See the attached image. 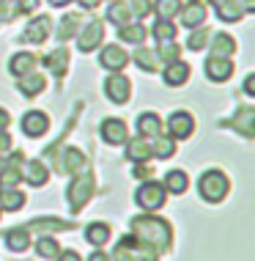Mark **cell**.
Segmentation results:
<instances>
[{
    "mask_svg": "<svg viewBox=\"0 0 255 261\" xmlns=\"http://www.w3.org/2000/svg\"><path fill=\"white\" fill-rule=\"evenodd\" d=\"M88 261H112V258H110L104 250H94V253H91V258H88Z\"/></svg>",
    "mask_w": 255,
    "mask_h": 261,
    "instance_id": "49",
    "label": "cell"
},
{
    "mask_svg": "<svg viewBox=\"0 0 255 261\" xmlns=\"http://www.w3.org/2000/svg\"><path fill=\"white\" fill-rule=\"evenodd\" d=\"M22 179L31 181L33 187H44L47 185V165L41 160H25L22 165Z\"/></svg>",
    "mask_w": 255,
    "mask_h": 261,
    "instance_id": "17",
    "label": "cell"
},
{
    "mask_svg": "<svg viewBox=\"0 0 255 261\" xmlns=\"http://www.w3.org/2000/svg\"><path fill=\"white\" fill-rule=\"evenodd\" d=\"M134 61H137V66L143 69V72H157L159 69V55L154 50H146V47H140V50L134 53Z\"/></svg>",
    "mask_w": 255,
    "mask_h": 261,
    "instance_id": "35",
    "label": "cell"
},
{
    "mask_svg": "<svg viewBox=\"0 0 255 261\" xmlns=\"http://www.w3.org/2000/svg\"><path fill=\"white\" fill-rule=\"evenodd\" d=\"M36 253L41 258H55L61 253V245H58V239H52V237H41L36 239Z\"/></svg>",
    "mask_w": 255,
    "mask_h": 261,
    "instance_id": "37",
    "label": "cell"
},
{
    "mask_svg": "<svg viewBox=\"0 0 255 261\" xmlns=\"http://www.w3.org/2000/svg\"><path fill=\"white\" fill-rule=\"evenodd\" d=\"M159 61H165V63H173V61H179V55H181V47L179 44H173V41H165V44H159Z\"/></svg>",
    "mask_w": 255,
    "mask_h": 261,
    "instance_id": "40",
    "label": "cell"
},
{
    "mask_svg": "<svg viewBox=\"0 0 255 261\" xmlns=\"http://www.w3.org/2000/svg\"><path fill=\"white\" fill-rule=\"evenodd\" d=\"M99 3H102V0H80V6H82V9H96Z\"/></svg>",
    "mask_w": 255,
    "mask_h": 261,
    "instance_id": "51",
    "label": "cell"
},
{
    "mask_svg": "<svg viewBox=\"0 0 255 261\" xmlns=\"http://www.w3.org/2000/svg\"><path fill=\"white\" fill-rule=\"evenodd\" d=\"M129 17H132L129 3H118V0H116V3H110V9H107V19H110L112 25L121 28V25L129 22Z\"/></svg>",
    "mask_w": 255,
    "mask_h": 261,
    "instance_id": "34",
    "label": "cell"
},
{
    "mask_svg": "<svg viewBox=\"0 0 255 261\" xmlns=\"http://www.w3.org/2000/svg\"><path fill=\"white\" fill-rule=\"evenodd\" d=\"M126 157L132 162H148L151 160V146H148L146 138H132L126 140Z\"/></svg>",
    "mask_w": 255,
    "mask_h": 261,
    "instance_id": "23",
    "label": "cell"
},
{
    "mask_svg": "<svg viewBox=\"0 0 255 261\" xmlns=\"http://www.w3.org/2000/svg\"><path fill=\"white\" fill-rule=\"evenodd\" d=\"M225 126H233L244 138H255V108H239V113H233V118H228Z\"/></svg>",
    "mask_w": 255,
    "mask_h": 261,
    "instance_id": "12",
    "label": "cell"
},
{
    "mask_svg": "<svg viewBox=\"0 0 255 261\" xmlns=\"http://www.w3.org/2000/svg\"><path fill=\"white\" fill-rule=\"evenodd\" d=\"M19 17V9L14 0H0V22H14Z\"/></svg>",
    "mask_w": 255,
    "mask_h": 261,
    "instance_id": "41",
    "label": "cell"
},
{
    "mask_svg": "<svg viewBox=\"0 0 255 261\" xmlns=\"http://www.w3.org/2000/svg\"><path fill=\"white\" fill-rule=\"evenodd\" d=\"M3 168H6V157H0V171H3Z\"/></svg>",
    "mask_w": 255,
    "mask_h": 261,
    "instance_id": "53",
    "label": "cell"
},
{
    "mask_svg": "<svg viewBox=\"0 0 255 261\" xmlns=\"http://www.w3.org/2000/svg\"><path fill=\"white\" fill-rule=\"evenodd\" d=\"M132 173H134V179H143V181H148V179H151V173H154V168L148 165V162H134Z\"/></svg>",
    "mask_w": 255,
    "mask_h": 261,
    "instance_id": "42",
    "label": "cell"
},
{
    "mask_svg": "<svg viewBox=\"0 0 255 261\" xmlns=\"http://www.w3.org/2000/svg\"><path fill=\"white\" fill-rule=\"evenodd\" d=\"M179 14H181V22L187 25V31L201 28L203 22H206V6L203 3H189V6H184Z\"/></svg>",
    "mask_w": 255,
    "mask_h": 261,
    "instance_id": "18",
    "label": "cell"
},
{
    "mask_svg": "<svg viewBox=\"0 0 255 261\" xmlns=\"http://www.w3.org/2000/svg\"><path fill=\"white\" fill-rule=\"evenodd\" d=\"M11 151V135H6V132H0V154Z\"/></svg>",
    "mask_w": 255,
    "mask_h": 261,
    "instance_id": "47",
    "label": "cell"
},
{
    "mask_svg": "<svg viewBox=\"0 0 255 261\" xmlns=\"http://www.w3.org/2000/svg\"><path fill=\"white\" fill-rule=\"evenodd\" d=\"M44 66L52 72L55 77H63L66 74V69H69V53H66V47H58V50H52L44 58Z\"/></svg>",
    "mask_w": 255,
    "mask_h": 261,
    "instance_id": "21",
    "label": "cell"
},
{
    "mask_svg": "<svg viewBox=\"0 0 255 261\" xmlns=\"http://www.w3.org/2000/svg\"><path fill=\"white\" fill-rule=\"evenodd\" d=\"M6 245H9V250H25L27 245H31V231H27V225H17V228L6 231Z\"/></svg>",
    "mask_w": 255,
    "mask_h": 261,
    "instance_id": "27",
    "label": "cell"
},
{
    "mask_svg": "<svg viewBox=\"0 0 255 261\" xmlns=\"http://www.w3.org/2000/svg\"><path fill=\"white\" fill-rule=\"evenodd\" d=\"M14 3H17L19 14H31V11H36V6L41 3V0H14Z\"/></svg>",
    "mask_w": 255,
    "mask_h": 261,
    "instance_id": "44",
    "label": "cell"
},
{
    "mask_svg": "<svg viewBox=\"0 0 255 261\" xmlns=\"http://www.w3.org/2000/svg\"><path fill=\"white\" fill-rule=\"evenodd\" d=\"M146 25H121L118 28V39H124V41H129V44H140V41H146Z\"/></svg>",
    "mask_w": 255,
    "mask_h": 261,
    "instance_id": "33",
    "label": "cell"
},
{
    "mask_svg": "<svg viewBox=\"0 0 255 261\" xmlns=\"http://www.w3.org/2000/svg\"><path fill=\"white\" fill-rule=\"evenodd\" d=\"M55 258H58V261H82L80 253H74V250H63V253H58Z\"/></svg>",
    "mask_w": 255,
    "mask_h": 261,
    "instance_id": "45",
    "label": "cell"
},
{
    "mask_svg": "<svg viewBox=\"0 0 255 261\" xmlns=\"http://www.w3.org/2000/svg\"><path fill=\"white\" fill-rule=\"evenodd\" d=\"M129 9L134 17H148L151 14V0H134V3H129Z\"/></svg>",
    "mask_w": 255,
    "mask_h": 261,
    "instance_id": "43",
    "label": "cell"
},
{
    "mask_svg": "<svg viewBox=\"0 0 255 261\" xmlns=\"http://www.w3.org/2000/svg\"><path fill=\"white\" fill-rule=\"evenodd\" d=\"M55 171L58 173H82L85 171V154L80 149H63L58 157H55Z\"/></svg>",
    "mask_w": 255,
    "mask_h": 261,
    "instance_id": "6",
    "label": "cell"
},
{
    "mask_svg": "<svg viewBox=\"0 0 255 261\" xmlns=\"http://www.w3.org/2000/svg\"><path fill=\"white\" fill-rule=\"evenodd\" d=\"M80 33V14H66V17L58 22V31H55V36H58V41H66Z\"/></svg>",
    "mask_w": 255,
    "mask_h": 261,
    "instance_id": "29",
    "label": "cell"
},
{
    "mask_svg": "<svg viewBox=\"0 0 255 261\" xmlns=\"http://www.w3.org/2000/svg\"><path fill=\"white\" fill-rule=\"evenodd\" d=\"M165 201H167V190L162 181H143V185L137 187V193H134V203H137L143 212H157L165 206Z\"/></svg>",
    "mask_w": 255,
    "mask_h": 261,
    "instance_id": "3",
    "label": "cell"
},
{
    "mask_svg": "<svg viewBox=\"0 0 255 261\" xmlns=\"http://www.w3.org/2000/svg\"><path fill=\"white\" fill-rule=\"evenodd\" d=\"M129 234L143 245H151L157 253L167 250L170 248V239H173V231H170V223L162 220V217H154V215H137L132 217V231Z\"/></svg>",
    "mask_w": 255,
    "mask_h": 261,
    "instance_id": "1",
    "label": "cell"
},
{
    "mask_svg": "<svg viewBox=\"0 0 255 261\" xmlns=\"http://www.w3.org/2000/svg\"><path fill=\"white\" fill-rule=\"evenodd\" d=\"M162 80H165V86H170V88H179V86H184V83L189 80V66L181 58L173 61V63H167Z\"/></svg>",
    "mask_w": 255,
    "mask_h": 261,
    "instance_id": "16",
    "label": "cell"
},
{
    "mask_svg": "<svg viewBox=\"0 0 255 261\" xmlns=\"http://www.w3.org/2000/svg\"><path fill=\"white\" fill-rule=\"evenodd\" d=\"M17 88L22 91L25 96H39L41 91H44V77H41V74L36 72V69H33V72H27V74L19 77Z\"/></svg>",
    "mask_w": 255,
    "mask_h": 261,
    "instance_id": "22",
    "label": "cell"
},
{
    "mask_svg": "<svg viewBox=\"0 0 255 261\" xmlns=\"http://www.w3.org/2000/svg\"><path fill=\"white\" fill-rule=\"evenodd\" d=\"M151 11H157L159 19H173L176 14L181 11V3H179V0H154Z\"/></svg>",
    "mask_w": 255,
    "mask_h": 261,
    "instance_id": "36",
    "label": "cell"
},
{
    "mask_svg": "<svg viewBox=\"0 0 255 261\" xmlns=\"http://www.w3.org/2000/svg\"><path fill=\"white\" fill-rule=\"evenodd\" d=\"M104 94H107V99L116 102V105L129 102V96H132L129 77H124L121 72H110V77L104 80Z\"/></svg>",
    "mask_w": 255,
    "mask_h": 261,
    "instance_id": "5",
    "label": "cell"
},
{
    "mask_svg": "<svg viewBox=\"0 0 255 261\" xmlns=\"http://www.w3.org/2000/svg\"><path fill=\"white\" fill-rule=\"evenodd\" d=\"M91 195H94V176H91V173H77L72 179V185H69V190H66L69 209L77 215V212L91 201Z\"/></svg>",
    "mask_w": 255,
    "mask_h": 261,
    "instance_id": "4",
    "label": "cell"
},
{
    "mask_svg": "<svg viewBox=\"0 0 255 261\" xmlns=\"http://www.w3.org/2000/svg\"><path fill=\"white\" fill-rule=\"evenodd\" d=\"M11 124V113L6 108H0V132H6V126Z\"/></svg>",
    "mask_w": 255,
    "mask_h": 261,
    "instance_id": "46",
    "label": "cell"
},
{
    "mask_svg": "<svg viewBox=\"0 0 255 261\" xmlns=\"http://www.w3.org/2000/svg\"><path fill=\"white\" fill-rule=\"evenodd\" d=\"M239 3H242L244 14H252V11H255V0H239Z\"/></svg>",
    "mask_w": 255,
    "mask_h": 261,
    "instance_id": "50",
    "label": "cell"
},
{
    "mask_svg": "<svg viewBox=\"0 0 255 261\" xmlns=\"http://www.w3.org/2000/svg\"><path fill=\"white\" fill-rule=\"evenodd\" d=\"M25 206V193L17 187H0V212H19Z\"/></svg>",
    "mask_w": 255,
    "mask_h": 261,
    "instance_id": "19",
    "label": "cell"
},
{
    "mask_svg": "<svg viewBox=\"0 0 255 261\" xmlns=\"http://www.w3.org/2000/svg\"><path fill=\"white\" fill-rule=\"evenodd\" d=\"M85 239H88L91 245H107L110 239V225L107 223H91L88 228H85Z\"/></svg>",
    "mask_w": 255,
    "mask_h": 261,
    "instance_id": "31",
    "label": "cell"
},
{
    "mask_svg": "<svg viewBox=\"0 0 255 261\" xmlns=\"http://www.w3.org/2000/svg\"><path fill=\"white\" fill-rule=\"evenodd\" d=\"M176 154V140L173 138H165V135H157L154 138V146H151V157H159V160H170Z\"/></svg>",
    "mask_w": 255,
    "mask_h": 261,
    "instance_id": "32",
    "label": "cell"
},
{
    "mask_svg": "<svg viewBox=\"0 0 255 261\" xmlns=\"http://www.w3.org/2000/svg\"><path fill=\"white\" fill-rule=\"evenodd\" d=\"M206 41H209V31L201 25V28H192V33H189V39H187V47L195 53H201L203 47H206Z\"/></svg>",
    "mask_w": 255,
    "mask_h": 261,
    "instance_id": "39",
    "label": "cell"
},
{
    "mask_svg": "<svg viewBox=\"0 0 255 261\" xmlns=\"http://www.w3.org/2000/svg\"><path fill=\"white\" fill-rule=\"evenodd\" d=\"M33 69H36V55H33V53H17V55L9 61V72L17 74V77L33 72Z\"/></svg>",
    "mask_w": 255,
    "mask_h": 261,
    "instance_id": "26",
    "label": "cell"
},
{
    "mask_svg": "<svg viewBox=\"0 0 255 261\" xmlns=\"http://www.w3.org/2000/svg\"><path fill=\"white\" fill-rule=\"evenodd\" d=\"M22 165H25L22 151H17L14 157L6 160V168L0 171V187H17L22 181Z\"/></svg>",
    "mask_w": 255,
    "mask_h": 261,
    "instance_id": "11",
    "label": "cell"
},
{
    "mask_svg": "<svg viewBox=\"0 0 255 261\" xmlns=\"http://www.w3.org/2000/svg\"><path fill=\"white\" fill-rule=\"evenodd\" d=\"M233 53H236V41H233V36H228V33H217V36L211 39V55H217V58H231Z\"/></svg>",
    "mask_w": 255,
    "mask_h": 261,
    "instance_id": "28",
    "label": "cell"
},
{
    "mask_svg": "<svg viewBox=\"0 0 255 261\" xmlns=\"http://www.w3.org/2000/svg\"><path fill=\"white\" fill-rule=\"evenodd\" d=\"M47 129H49L47 113L31 110V113H25V116H22V132L27 138H41V135H47Z\"/></svg>",
    "mask_w": 255,
    "mask_h": 261,
    "instance_id": "13",
    "label": "cell"
},
{
    "mask_svg": "<svg viewBox=\"0 0 255 261\" xmlns=\"http://www.w3.org/2000/svg\"><path fill=\"white\" fill-rule=\"evenodd\" d=\"M165 190L167 193H173V195H181V193H187V187H189V179H187V173L184 171H170L165 176Z\"/></svg>",
    "mask_w": 255,
    "mask_h": 261,
    "instance_id": "30",
    "label": "cell"
},
{
    "mask_svg": "<svg viewBox=\"0 0 255 261\" xmlns=\"http://www.w3.org/2000/svg\"><path fill=\"white\" fill-rule=\"evenodd\" d=\"M72 0H49V6H55V9H61V6H69Z\"/></svg>",
    "mask_w": 255,
    "mask_h": 261,
    "instance_id": "52",
    "label": "cell"
},
{
    "mask_svg": "<svg viewBox=\"0 0 255 261\" xmlns=\"http://www.w3.org/2000/svg\"><path fill=\"white\" fill-rule=\"evenodd\" d=\"M99 63H102L104 69H110V72H121L126 63H129V55H126L124 47L107 44V47L102 50V55H99Z\"/></svg>",
    "mask_w": 255,
    "mask_h": 261,
    "instance_id": "14",
    "label": "cell"
},
{
    "mask_svg": "<svg viewBox=\"0 0 255 261\" xmlns=\"http://www.w3.org/2000/svg\"><path fill=\"white\" fill-rule=\"evenodd\" d=\"M154 39H157L159 44L173 41L176 39V25H170V19H159V22L154 25Z\"/></svg>",
    "mask_w": 255,
    "mask_h": 261,
    "instance_id": "38",
    "label": "cell"
},
{
    "mask_svg": "<svg viewBox=\"0 0 255 261\" xmlns=\"http://www.w3.org/2000/svg\"><path fill=\"white\" fill-rule=\"evenodd\" d=\"M49 31H52V19H49L47 14H41V17L27 22V28H25L22 36H19V41H25V44H41V41L49 36Z\"/></svg>",
    "mask_w": 255,
    "mask_h": 261,
    "instance_id": "7",
    "label": "cell"
},
{
    "mask_svg": "<svg viewBox=\"0 0 255 261\" xmlns=\"http://www.w3.org/2000/svg\"><path fill=\"white\" fill-rule=\"evenodd\" d=\"M102 36H104V25L99 22V19H94V22H88L80 33H77V47H80L82 53H91L102 44Z\"/></svg>",
    "mask_w": 255,
    "mask_h": 261,
    "instance_id": "9",
    "label": "cell"
},
{
    "mask_svg": "<svg viewBox=\"0 0 255 261\" xmlns=\"http://www.w3.org/2000/svg\"><path fill=\"white\" fill-rule=\"evenodd\" d=\"M102 140L110 146H124L129 140V129L121 118H104L102 121Z\"/></svg>",
    "mask_w": 255,
    "mask_h": 261,
    "instance_id": "10",
    "label": "cell"
},
{
    "mask_svg": "<svg viewBox=\"0 0 255 261\" xmlns=\"http://www.w3.org/2000/svg\"><path fill=\"white\" fill-rule=\"evenodd\" d=\"M197 190H201V195H203V201H209V203H219L228 195V190H231V181H228V176H225L222 171H217V168H211V171H206L201 176V181H197Z\"/></svg>",
    "mask_w": 255,
    "mask_h": 261,
    "instance_id": "2",
    "label": "cell"
},
{
    "mask_svg": "<svg viewBox=\"0 0 255 261\" xmlns=\"http://www.w3.org/2000/svg\"><path fill=\"white\" fill-rule=\"evenodd\" d=\"M233 74V61L231 58H217V55H209L206 58V77L211 83H225Z\"/></svg>",
    "mask_w": 255,
    "mask_h": 261,
    "instance_id": "15",
    "label": "cell"
},
{
    "mask_svg": "<svg viewBox=\"0 0 255 261\" xmlns=\"http://www.w3.org/2000/svg\"><path fill=\"white\" fill-rule=\"evenodd\" d=\"M167 129H170V138H173V140H184V138L192 135V129H195V118L189 116L187 110H176L173 116L167 118Z\"/></svg>",
    "mask_w": 255,
    "mask_h": 261,
    "instance_id": "8",
    "label": "cell"
},
{
    "mask_svg": "<svg viewBox=\"0 0 255 261\" xmlns=\"http://www.w3.org/2000/svg\"><path fill=\"white\" fill-rule=\"evenodd\" d=\"M137 132L143 138H157L162 135V118L157 116V113H140L137 118Z\"/></svg>",
    "mask_w": 255,
    "mask_h": 261,
    "instance_id": "20",
    "label": "cell"
},
{
    "mask_svg": "<svg viewBox=\"0 0 255 261\" xmlns=\"http://www.w3.org/2000/svg\"><path fill=\"white\" fill-rule=\"evenodd\" d=\"M217 17L222 19V22H239V19L244 17V9L239 0H219L217 3Z\"/></svg>",
    "mask_w": 255,
    "mask_h": 261,
    "instance_id": "25",
    "label": "cell"
},
{
    "mask_svg": "<svg viewBox=\"0 0 255 261\" xmlns=\"http://www.w3.org/2000/svg\"><path fill=\"white\" fill-rule=\"evenodd\" d=\"M244 94H247V96H255V74H247V80H244Z\"/></svg>",
    "mask_w": 255,
    "mask_h": 261,
    "instance_id": "48",
    "label": "cell"
},
{
    "mask_svg": "<svg viewBox=\"0 0 255 261\" xmlns=\"http://www.w3.org/2000/svg\"><path fill=\"white\" fill-rule=\"evenodd\" d=\"M74 228V223L58 220V217H39V220H31L27 231H36V234H44V231H69Z\"/></svg>",
    "mask_w": 255,
    "mask_h": 261,
    "instance_id": "24",
    "label": "cell"
},
{
    "mask_svg": "<svg viewBox=\"0 0 255 261\" xmlns=\"http://www.w3.org/2000/svg\"><path fill=\"white\" fill-rule=\"evenodd\" d=\"M211 3H214V6H217V3H219V0H211Z\"/></svg>",
    "mask_w": 255,
    "mask_h": 261,
    "instance_id": "55",
    "label": "cell"
},
{
    "mask_svg": "<svg viewBox=\"0 0 255 261\" xmlns=\"http://www.w3.org/2000/svg\"><path fill=\"white\" fill-rule=\"evenodd\" d=\"M189 3H201V0H189Z\"/></svg>",
    "mask_w": 255,
    "mask_h": 261,
    "instance_id": "54",
    "label": "cell"
}]
</instances>
